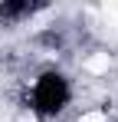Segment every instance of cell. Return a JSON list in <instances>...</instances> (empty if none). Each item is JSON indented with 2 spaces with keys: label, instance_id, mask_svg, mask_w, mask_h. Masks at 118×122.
<instances>
[{
  "label": "cell",
  "instance_id": "1",
  "mask_svg": "<svg viewBox=\"0 0 118 122\" xmlns=\"http://www.w3.org/2000/svg\"><path fill=\"white\" fill-rule=\"evenodd\" d=\"M108 66H112V60H108V53H95V56H89L85 60V69L89 73H108Z\"/></svg>",
  "mask_w": 118,
  "mask_h": 122
},
{
  "label": "cell",
  "instance_id": "2",
  "mask_svg": "<svg viewBox=\"0 0 118 122\" xmlns=\"http://www.w3.org/2000/svg\"><path fill=\"white\" fill-rule=\"evenodd\" d=\"M82 122H108V116H105V112H85Z\"/></svg>",
  "mask_w": 118,
  "mask_h": 122
},
{
  "label": "cell",
  "instance_id": "3",
  "mask_svg": "<svg viewBox=\"0 0 118 122\" xmlns=\"http://www.w3.org/2000/svg\"><path fill=\"white\" fill-rule=\"evenodd\" d=\"M105 17H118V3H105Z\"/></svg>",
  "mask_w": 118,
  "mask_h": 122
}]
</instances>
